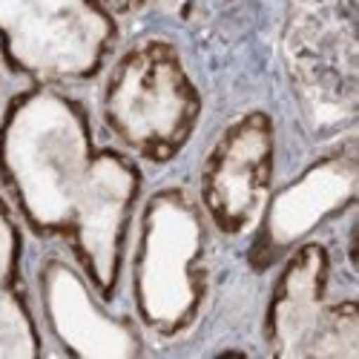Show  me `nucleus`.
Masks as SVG:
<instances>
[{"instance_id": "obj_6", "label": "nucleus", "mask_w": 359, "mask_h": 359, "mask_svg": "<svg viewBox=\"0 0 359 359\" xmlns=\"http://www.w3.org/2000/svg\"><path fill=\"white\" fill-rule=\"evenodd\" d=\"M276 124L271 112L248 109L216 135L204 153L196 182V201L213 233L242 238L253 233L273 193Z\"/></svg>"}, {"instance_id": "obj_1", "label": "nucleus", "mask_w": 359, "mask_h": 359, "mask_svg": "<svg viewBox=\"0 0 359 359\" xmlns=\"http://www.w3.org/2000/svg\"><path fill=\"white\" fill-rule=\"evenodd\" d=\"M0 190L29 233L57 242L104 302H118L144 170L98 141L69 86L26 83L0 109Z\"/></svg>"}, {"instance_id": "obj_5", "label": "nucleus", "mask_w": 359, "mask_h": 359, "mask_svg": "<svg viewBox=\"0 0 359 359\" xmlns=\"http://www.w3.org/2000/svg\"><path fill=\"white\" fill-rule=\"evenodd\" d=\"M276 267L262 319L264 351L279 359H356L359 305L353 296H334L327 248L311 236Z\"/></svg>"}, {"instance_id": "obj_8", "label": "nucleus", "mask_w": 359, "mask_h": 359, "mask_svg": "<svg viewBox=\"0 0 359 359\" xmlns=\"http://www.w3.org/2000/svg\"><path fill=\"white\" fill-rule=\"evenodd\" d=\"M359 187V158L353 141L331 149L311 161L302 172L276 193L267 196V204L253 227L250 267L256 273L273 267L319 227L353 210Z\"/></svg>"}, {"instance_id": "obj_9", "label": "nucleus", "mask_w": 359, "mask_h": 359, "mask_svg": "<svg viewBox=\"0 0 359 359\" xmlns=\"http://www.w3.org/2000/svg\"><path fill=\"white\" fill-rule=\"evenodd\" d=\"M26 227L0 190V359H32L46 353L35 296L23 273Z\"/></svg>"}, {"instance_id": "obj_7", "label": "nucleus", "mask_w": 359, "mask_h": 359, "mask_svg": "<svg viewBox=\"0 0 359 359\" xmlns=\"http://www.w3.org/2000/svg\"><path fill=\"white\" fill-rule=\"evenodd\" d=\"M35 308L43 339H49L64 356L135 359L147 353L138 322L115 313L64 248L46 253L38 264Z\"/></svg>"}, {"instance_id": "obj_2", "label": "nucleus", "mask_w": 359, "mask_h": 359, "mask_svg": "<svg viewBox=\"0 0 359 359\" xmlns=\"http://www.w3.org/2000/svg\"><path fill=\"white\" fill-rule=\"evenodd\" d=\"M210 236L213 227L187 187L164 184L141 198L124 271L144 337L170 342L196 327L210 296Z\"/></svg>"}, {"instance_id": "obj_4", "label": "nucleus", "mask_w": 359, "mask_h": 359, "mask_svg": "<svg viewBox=\"0 0 359 359\" xmlns=\"http://www.w3.org/2000/svg\"><path fill=\"white\" fill-rule=\"evenodd\" d=\"M121 26L104 0H0V61L29 83L95 81Z\"/></svg>"}, {"instance_id": "obj_3", "label": "nucleus", "mask_w": 359, "mask_h": 359, "mask_svg": "<svg viewBox=\"0 0 359 359\" xmlns=\"http://www.w3.org/2000/svg\"><path fill=\"white\" fill-rule=\"evenodd\" d=\"M204 112L201 89L175 41L144 35L109 57L98 93L101 127L141 167L172 164Z\"/></svg>"}, {"instance_id": "obj_10", "label": "nucleus", "mask_w": 359, "mask_h": 359, "mask_svg": "<svg viewBox=\"0 0 359 359\" xmlns=\"http://www.w3.org/2000/svg\"><path fill=\"white\" fill-rule=\"evenodd\" d=\"M149 4H156V0H104V6L118 18V15H133Z\"/></svg>"}]
</instances>
